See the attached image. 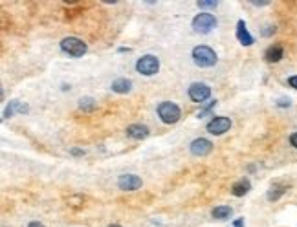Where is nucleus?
<instances>
[{"instance_id":"1","label":"nucleus","mask_w":297,"mask_h":227,"mask_svg":"<svg viewBox=\"0 0 297 227\" xmlns=\"http://www.w3.org/2000/svg\"><path fill=\"white\" fill-rule=\"evenodd\" d=\"M191 57H193V62H195L198 68H211V66H215L218 62L217 51L206 44L195 46L191 51Z\"/></svg>"},{"instance_id":"2","label":"nucleus","mask_w":297,"mask_h":227,"mask_svg":"<svg viewBox=\"0 0 297 227\" xmlns=\"http://www.w3.org/2000/svg\"><path fill=\"white\" fill-rule=\"evenodd\" d=\"M59 46H61V51H63V53L74 57V59H79V57H83L86 51H88L86 42L77 39V37H65V39L59 42Z\"/></svg>"},{"instance_id":"3","label":"nucleus","mask_w":297,"mask_h":227,"mask_svg":"<svg viewBox=\"0 0 297 227\" xmlns=\"http://www.w3.org/2000/svg\"><path fill=\"white\" fill-rule=\"evenodd\" d=\"M158 112V117H160L161 123H165V125H174V123L180 121L182 117V110L180 106L174 105L171 101H161L156 108Z\"/></svg>"},{"instance_id":"4","label":"nucleus","mask_w":297,"mask_h":227,"mask_svg":"<svg viewBox=\"0 0 297 227\" xmlns=\"http://www.w3.org/2000/svg\"><path fill=\"white\" fill-rule=\"evenodd\" d=\"M158 70H160V59L152 53H147V55H141L136 61V71L140 75L151 77L156 75Z\"/></svg>"},{"instance_id":"5","label":"nucleus","mask_w":297,"mask_h":227,"mask_svg":"<svg viewBox=\"0 0 297 227\" xmlns=\"http://www.w3.org/2000/svg\"><path fill=\"white\" fill-rule=\"evenodd\" d=\"M217 24H218V21L213 13H198L191 22L193 30L197 31V33H202V35L211 33V31L217 28Z\"/></svg>"},{"instance_id":"6","label":"nucleus","mask_w":297,"mask_h":227,"mask_svg":"<svg viewBox=\"0 0 297 227\" xmlns=\"http://www.w3.org/2000/svg\"><path fill=\"white\" fill-rule=\"evenodd\" d=\"M187 96L193 103H206L209 97H211V88L206 83H193L189 88H187Z\"/></svg>"},{"instance_id":"7","label":"nucleus","mask_w":297,"mask_h":227,"mask_svg":"<svg viewBox=\"0 0 297 227\" xmlns=\"http://www.w3.org/2000/svg\"><path fill=\"white\" fill-rule=\"evenodd\" d=\"M229 128H231V119L224 116L213 117L211 121L206 125V130L209 132V134H213V136H222V134H226Z\"/></svg>"},{"instance_id":"8","label":"nucleus","mask_w":297,"mask_h":227,"mask_svg":"<svg viewBox=\"0 0 297 227\" xmlns=\"http://www.w3.org/2000/svg\"><path fill=\"white\" fill-rule=\"evenodd\" d=\"M189 148H191L193 156L204 158L213 150V143L209 141V139H206V137H197V139H193L191 141Z\"/></svg>"},{"instance_id":"9","label":"nucleus","mask_w":297,"mask_h":227,"mask_svg":"<svg viewBox=\"0 0 297 227\" xmlns=\"http://www.w3.org/2000/svg\"><path fill=\"white\" fill-rule=\"evenodd\" d=\"M141 178L136 176V174H121L117 178V187L121 191H138L141 189Z\"/></svg>"},{"instance_id":"10","label":"nucleus","mask_w":297,"mask_h":227,"mask_svg":"<svg viewBox=\"0 0 297 227\" xmlns=\"http://www.w3.org/2000/svg\"><path fill=\"white\" fill-rule=\"evenodd\" d=\"M149 134H151L149 126L140 125V123H134V125H129V126H127V136L132 137V139H136V141L149 137Z\"/></svg>"},{"instance_id":"11","label":"nucleus","mask_w":297,"mask_h":227,"mask_svg":"<svg viewBox=\"0 0 297 227\" xmlns=\"http://www.w3.org/2000/svg\"><path fill=\"white\" fill-rule=\"evenodd\" d=\"M15 112H19V114H28L30 112V106L26 105V103L22 101H17V99H13V101L8 103V106H6V110H4V119H8V117H11Z\"/></svg>"},{"instance_id":"12","label":"nucleus","mask_w":297,"mask_h":227,"mask_svg":"<svg viewBox=\"0 0 297 227\" xmlns=\"http://www.w3.org/2000/svg\"><path fill=\"white\" fill-rule=\"evenodd\" d=\"M284 57V48H282L281 44H272L268 46L266 51H264V59H266V62H279Z\"/></svg>"},{"instance_id":"13","label":"nucleus","mask_w":297,"mask_h":227,"mask_svg":"<svg viewBox=\"0 0 297 227\" xmlns=\"http://www.w3.org/2000/svg\"><path fill=\"white\" fill-rule=\"evenodd\" d=\"M237 41L241 42L242 46H252L253 42V37H252V33L248 31V28H246V22L244 21H239L237 22Z\"/></svg>"},{"instance_id":"14","label":"nucleus","mask_w":297,"mask_h":227,"mask_svg":"<svg viewBox=\"0 0 297 227\" xmlns=\"http://www.w3.org/2000/svg\"><path fill=\"white\" fill-rule=\"evenodd\" d=\"M250 189H252V183H250V180L248 178H242V180H239L237 183H233L231 187V194L233 196H246L248 192H250Z\"/></svg>"},{"instance_id":"15","label":"nucleus","mask_w":297,"mask_h":227,"mask_svg":"<svg viewBox=\"0 0 297 227\" xmlns=\"http://www.w3.org/2000/svg\"><path fill=\"white\" fill-rule=\"evenodd\" d=\"M112 92H116V94H129L132 90V81L131 79H125V77H121V79H116V81L112 83Z\"/></svg>"},{"instance_id":"16","label":"nucleus","mask_w":297,"mask_h":227,"mask_svg":"<svg viewBox=\"0 0 297 227\" xmlns=\"http://www.w3.org/2000/svg\"><path fill=\"white\" fill-rule=\"evenodd\" d=\"M233 214V209L229 205H217L211 211V216L215 220H229Z\"/></svg>"},{"instance_id":"17","label":"nucleus","mask_w":297,"mask_h":227,"mask_svg":"<svg viewBox=\"0 0 297 227\" xmlns=\"http://www.w3.org/2000/svg\"><path fill=\"white\" fill-rule=\"evenodd\" d=\"M286 191H288V185H273L272 189L268 191L266 198L270 200V202H277L279 198H281Z\"/></svg>"},{"instance_id":"18","label":"nucleus","mask_w":297,"mask_h":227,"mask_svg":"<svg viewBox=\"0 0 297 227\" xmlns=\"http://www.w3.org/2000/svg\"><path fill=\"white\" fill-rule=\"evenodd\" d=\"M79 108L83 112H94L96 110V99L94 97H81Z\"/></svg>"},{"instance_id":"19","label":"nucleus","mask_w":297,"mask_h":227,"mask_svg":"<svg viewBox=\"0 0 297 227\" xmlns=\"http://www.w3.org/2000/svg\"><path fill=\"white\" fill-rule=\"evenodd\" d=\"M198 8H202V10H215L218 6L217 0H200V2H197Z\"/></svg>"},{"instance_id":"20","label":"nucleus","mask_w":297,"mask_h":227,"mask_svg":"<svg viewBox=\"0 0 297 227\" xmlns=\"http://www.w3.org/2000/svg\"><path fill=\"white\" fill-rule=\"evenodd\" d=\"M215 106H217V101H211L209 103V105H206L204 106V110H200L198 112V119H202V117H206V116H209V114H211V110L213 108H215Z\"/></svg>"},{"instance_id":"21","label":"nucleus","mask_w":297,"mask_h":227,"mask_svg":"<svg viewBox=\"0 0 297 227\" xmlns=\"http://www.w3.org/2000/svg\"><path fill=\"white\" fill-rule=\"evenodd\" d=\"M275 31H277V28H275V26H266V28H264L261 33H262V37H272Z\"/></svg>"},{"instance_id":"22","label":"nucleus","mask_w":297,"mask_h":227,"mask_svg":"<svg viewBox=\"0 0 297 227\" xmlns=\"http://www.w3.org/2000/svg\"><path fill=\"white\" fill-rule=\"evenodd\" d=\"M277 106H281V108H288V106H292V101L286 99V97H281V99L277 101Z\"/></svg>"},{"instance_id":"23","label":"nucleus","mask_w":297,"mask_h":227,"mask_svg":"<svg viewBox=\"0 0 297 227\" xmlns=\"http://www.w3.org/2000/svg\"><path fill=\"white\" fill-rule=\"evenodd\" d=\"M288 86H292L293 90H297V75L288 77Z\"/></svg>"},{"instance_id":"24","label":"nucleus","mask_w":297,"mask_h":227,"mask_svg":"<svg viewBox=\"0 0 297 227\" xmlns=\"http://www.w3.org/2000/svg\"><path fill=\"white\" fill-rule=\"evenodd\" d=\"M70 154L72 156H85V150L83 148H72Z\"/></svg>"},{"instance_id":"25","label":"nucleus","mask_w":297,"mask_h":227,"mask_svg":"<svg viewBox=\"0 0 297 227\" xmlns=\"http://www.w3.org/2000/svg\"><path fill=\"white\" fill-rule=\"evenodd\" d=\"M290 145H292L293 148H297V132H293L292 136H290Z\"/></svg>"},{"instance_id":"26","label":"nucleus","mask_w":297,"mask_h":227,"mask_svg":"<svg viewBox=\"0 0 297 227\" xmlns=\"http://www.w3.org/2000/svg\"><path fill=\"white\" fill-rule=\"evenodd\" d=\"M233 227H244V218H237V220L233 222Z\"/></svg>"},{"instance_id":"27","label":"nucleus","mask_w":297,"mask_h":227,"mask_svg":"<svg viewBox=\"0 0 297 227\" xmlns=\"http://www.w3.org/2000/svg\"><path fill=\"white\" fill-rule=\"evenodd\" d=\"M253 6H257V8H264V6H268L270 2H252Z\"/></svg>"},{"instance_id":"28","label":"nucleus","mask_w":297,"mask_h":227,"mask_svg":"<svg viewBox=\"0 0 297 227\" xmlns=\"http://www.w3.org/2000/svg\"><path fill=\"white\" fill-rule=\"evenodd\" d=\"M28 227H44L40 222H30L28 223Z\"/></svg>"},{"instance_id":"29","label":"nucleus","mask_w":297,"mask_h":227,"mask_svg":"<svg viewBox=\"0 0 297 227\" xmlns=\"http://www.w3.org/2000/svg\"><path fill=\"white\" fill-rule=\"evenodd\" d=\"M108 227H121V225H117V223H112V225H108Z\"/></svg>"}]
</instances>
